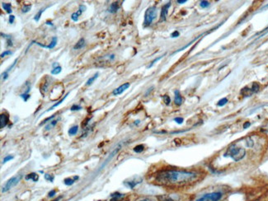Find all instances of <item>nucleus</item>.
<instances>
[{"label":"nucleus","instance_id":"29","mask_svg":"<svg viewBox=\"0 0 268 201\" xmlns=\"http://www.w3.org/2000/svg\"><path fill=\"white\" fill-rule=\"evenodd\" d=\"M144 149H145V146H144L143 144L137 145V146H135L134 148V151L135 152H137V153H140V152H142L143 151H144Z\"/></svg>","mask_w":268,"mask_h":201},{"label":"nucleus","instance_id":"53","mask_svg":"<svg viewBox=\"0 0 268 201\" xmlns=\"http://www.w3.org/2000/svg\"><path fill=\"white\" fill-rule=\"evenodd\" d=\"M61 198H62V197H61V196H60V197H59V198H57L56 200H53V201H59V200H60Z\"/></svg>","mask_w":268,"mask_h":201},{"label":"nucleus","instance_id":"35","mask_svg":"<svg viewBox=\"0 0 268 201\" xmlns=\"http://www.w3.org/2000/svg\"><path fill=\"white\" fill-rule=\"evenodd\" d=\"M20 97L22 98L24 102H27L28 99L31 97V95L30 94H27V93H22V94L20 95Z\"/></svg>","mask_w":268,"mask_h":201},{"label":"nucleus","instance_id":"13","mask_svg":"<svg viewBox=\"0 0 268 201\" xmlns=\"http://www.w3.org/2000/svg\"><path fill=\"white\" fill-rule=\"evenodd\" d=\"M119 7H120L119 2H114V3H112L110 5L109 8H108V12H109L110 13H116V12L118 11Z\"/></svg>","mask_w":268,"mask_h":201},{"label":"nucleus","instance_id":"32","mask_svg":"<svg viewBox=\"0 0 268 201\" xmlns=\"http://www.w3.org/2000/svg\"><path fill=\"white\" fill-rule=\"evenodd\" d=\"M227 102H228V99H227V98H222V99H220L219 102H218L217 106H224L225 104H227Z\"/></svg>","mask_w":268,"mask_h":201},{"label":"nucleus","instance_id":"33","mask_svg":"<svg viewBox=\"0 0 268 201\" xmlns=\"http://www.w3.org/2000/svg\"><path fill=\"white\" fill-rule=\"evenodd\" d=\"M164 55H162V56H159V57H158V58H156V59H154V60H153L152 62L150 63V64H149V66L147 67V68H151V67H153V64H154L155 63H157V62H158V61H159V60H160L161 59H163V57H164Z\"/></svg>","mask_w":268,"mask_h":201},{"label":"nucleus","instance_id":"36","mask_svg":"<svg viewBox=\"0 0 268 201\" xmlns=\"http://www.w3.org/2000/svg\"><path fill=\"white\" fill-rule=\"evenodd\" d=\"M163 98H164V101L165 104H166L167 106H168L171 102L170 97L168 96V95H164V96H163Z\"/></svg>","mask_w":268,"mask_h":201},{"label":"nucleus","instance_id":"15","mask_svg":"<svg viewBox=\"0 0 268 201\" xmlns=\"http://www.w3.org/2000/svg\"><path fill=\"white\" fill-rule=\"evenodd\" d=\"M25 179H26V181L32 180L34 182H37V181H38V179H39V175L37 174V173H35V172H32V173H30V174H27V175L25 177Z\"/></svg>","mask_w":268,"mask_h":201},{"label":"nucleus","instance_id":"27","mask_svg":"<svg viewBox=\"0 0 268 201\" xmlns=\"http://www.w3.org/2000/svg\"><path fill=\"white\" fill-rule=\"evenodd\" d=\"M78 130H79V127L77 125H74L69 129V135H75L78 133Z\"/></svg>","mask_w":268,"mask_h":201},{"label":"nucleus","instance_id":"42","mask_svg":"<svg viewBox=\"0 0 268 201\" xmlns=\"http://www.w3.org/2000/svg\"><path fill=\"white\" fill-rule=\"evenodd\" d=\"M183 120H183V118H182V117H177V118L174 119V121L177 122V124H179V125L183 124Z\"/></svg>","mask_w":268,"mask_h":201},{"label":"nucleus","instance_id":"54","mask_svg":"<svg viewBox=\"0 0 268 201\" xmlns=\"http://www.w3.org/2000/svg\"><path fill=\"white\" fill-rule=\"evenodd\" d=\"M119 201H128V200H119Z\"/></svg>","mask_w":268,"mask_h":201},{"label":"nucleus","instance_id":"6","mask_svg":"<svg viewBox=\"0 0 268 201\" xmlns=\"http://www.w3.org/2000/svg\"><path fill=\"white\" fill-rule=\"evenodd\" d=\"M172 3L168 2L165 5L163 6L162 7V10H161V14H160V20H159V22H165L166 19H167V16H168V9L171 7Z\"/></svg>","mask_w":268,"mask_h":201},{"label":"nucleus","instance_id":"16","mask_svg":"<svg viewBox=\"0 0 268 201\" xmlns=\"http://www.w3.org/2000/svg\"><path fill=\"white\" fill-rule=\"evenodd\" d=\"M78 179H79V177H78V176H74V177H72V178L69 177V178H66V179L64 180V183L66 185H72L73 184H74V182H75Z\"/></svg>","mask_w":268,"mask_h":201},{"label":"nucleus","instance_id":"45","mask_svg":"<svg viewBox=\"0 0 268 201\" xmlns=\"http://www.w3.org/2000/svg\"><path fill=\"white\" fill-rule=\"evenodd\" d=\"M14 21H15V16H13V15H10L9 16V19H8V22L10 23V24H12L13 22H14Z\"/></svg>","mask_w":268,"mask_h":201},{"label":"nucleus","instance_id":"48","mask_svg":"<svg viewBox=\"0 0 268 201\" xmlns=\"http://www.w3.org/2000/svg\"><path fill=\"white\" fill-rule=\"evenodd\" d=\"M251 125V123L250 122H245L244 125V129H248Z\"/></svg>","mask_w":268,"mask_h":201},{"label":"nucleus","instance_id":"44","mask_svg":"<svg viewBox=\"0 0 268 201\" xmlns=\"http://www.w3.org/2000/svg\"><path fill=\"white\" fill-rule=\"evenodd\" d=\"M2 78H3V80H4V81H6L7 79V78H8V73L5 71V72H3V73H2Z\"/></svg>","mask_w":268,"mask_h":201},{"label":"nucleus","instance_id":"47","mask_svg":"<svg viewBox=\"0 0 268 201\" xmlns=\"http://www.w3.org/2000/svg\"><path fill=\"white\" fill-rule=\"evenodd\" d=\"M55 116V115H53V116H51L50 117H48L47 119H45V120L43 121L42 124H45V123H46V122L48 121V120H52V119H53V118H54ZM42 124H41V125H42Z\"/></svg>","mask_w":268,"mask_h":201},{"label":"nucleus","instance_id":"7","mask_svg":"<svg viewBox=\"0 0 268 201\" xmlns=\"http://www.w3.org/2000/svg\"><path fill=\"white\" fill-rule=\"evenodd\" d=\"M259 88H260V86L258 83H254L252 86V87L249 89H248V87H245L243 89V91L242 92H244L245 91V93H244V95L246 96V97H249L251 96L252 94H253V93H255L256 91L259 90Z\"/></svg>","mask_w":268,"mask_h":201},{"label":"nucleus","instance_id":"5","mask_svg":"<svg viewBox=\"0 0 268 201\" xmlns=\"http://www.w3.org/2000/svg\"><path fill=\"white\" fill-rule=\"evenodd\" d=\"M22 178V175H18V176H16V177H12L11 179H9L5 185H3V189H2V192H7L8 191L9 189H11L12 187H14L15 185H17L19 183V181H21V179Z\"/></svg>","mask_w":268,"mask_h":201},{"label":"nucleus","instance_id":"31","mask_svg":"<svg viewBox=\"0 0 268 201\" xmlns=\"http://www.w3.org/2000/svg\"><path fill=\"white\" fill-rule=\"evenodd\" d=\"M31 8V4H25L24 6L22 7V12H23V13H26V12H28L30 11Z\"/></svg>","mask_w":268,"mask_h":201},{"label":"nucleus","instance_id":"28","mask_svg":"<svg viewBox=\"0 0 268 201\" xmlns=\"http://www.w3.org/2000/svg\"><path fill=\"white\" fill-rule=\"evenodd\" d=\"M61 71H62V68H61L60 66H58V67L54 68L51 70L50 73H51L52 75H57V74L60 73Z\"/></svg>","mask_w":268,"mask_h":201},{"label":"nucleus","instance_id":"51","mask_svg":"<svg viewBox=\"0 0 268 201\" xmlns=\"http://www.w3.org/2000/svg\"><path fill=\"white\" fill-rule=\"evenodd\" d=\"M45 24L49 25V26H53V23H52L51 22H49V21H47V22H45Z\"/></svg>","mask_w":268,"mask_h":201},{"label":"nucleus","instance_id":"49","mask_svg":"<svg viewBox=\"0 0 268 201\" xmlns=\"http://www.w3.org/2000/svg\"><path fill=\"white\" fill-rule=\"evenodd\" d=\"M187 3V0H177V3H180V4H183Z\"/></svg>","mask_w":268,"mask_h":201},{"label":"nucleus","instance_id":"25","mask_svg":"<svg viewBox=\"0 0 268 201\" xmlns=\"http://www.w3.org/2000/svg\"><path fill=\"white\" fill-rule=\"evenodd\" d=\"M98 76H99V73H96L92 77H91L90 79H88V80L87 81V83H86V86H90L92 85L93 83H94V81L97 79L98 78Z\"/></svg>","mask_w":268,"mask_h":201},{"label":"nucleus","instance_id":"37","mask_svg":"<svg viewBox=\"0 0 268 201\" xmlns=\"http://www.w3.org/2000/svg\"><path fill=\"white\" fill-rule=\"evenodd\" d=\"M210 3L208 2V1H201V3H200V6L202 7V8H206V7H208L210 6Z\"/></svg>","mask_w":268,"mask_h":201},{"label":"nucleus","instance_id":"11","mask_svg":"<svg viewBox=\"0 0 268 201\" xmlns=\"http://www.w3.org/2000/svg\"><path fill=\"white\" fill-rule=\"evenodd\" d=\"M174 94H175V97H174V103L177 106H181L183 102V98L180 93V91L178 90H175L174 91Z\"/></svg>","mask_w":268,"mask_h":201},{"label":"nucleus","instance_id":"8","mask_svg":"<svg viewBox=\"0 0 268 201\" xmlns=\"http://www.w3.org/2000/svg\"><path fill=\"white\" fill-rule=\"evenodd\" d=\"M130 83H123V84L120 86V87H118L117 88L114 89L113 91H112V94H113L114 96H119V95H121V93H123L126 89H128L129 87H130Z\"/></svg>","mask_w":268,"mask_h":201},{"label":"nucleus","instance_id":"10","mask_svg":"<svg viewBox=\"0 0 268 201\" xmlns=\"http://www.w3.org/2000/svg\"><path fill=\"white\" fill-rule=\"evenodd\" d=\"M86 10V6L85 5H80L79 8V10L77 11V12H73V14L71 15V19L73 20V22H78V20H79V17L80 15L83 13V12H84Z\"/></svg>","mask_w":268,"mask_h":201},{"label":"nucleus","instance_id":"18","mask_svg":"<svg viewBox=\"0 0 268 201\" xmlns=\"http://www.w3.org/2000/svg\"><path fill=\"white\" fill-rule=\"evenodd\" d=\"M115 57H116V55H114V54H111V55H105L103 57H101V58H99V60H102V63H105V62L108 63V62L114 60Z\"/></svg>","mask_w":268,"mask_h":201},{"label":"nucleus","instance_id":"22","mask_svg":"<svg viewBox=\"0 0 268 201\" xmlns=\"http://www.w3.org/2000/svg\"><path fill=\"white\" fill-rule=\"evenodd\" d=\"M69 92H68L67 94H66V95H65V96H64V97L62 98V99H61L60 101H59V102H58L57 103H55V105H53V106H51V107L50 108L49 110H47V112H48V111H50V110H53V109H54V108H55V107H57V106H60V104L62 103V102H64V100H65V99L67 98V97H68V96H69Z\"/></svg>","mask_w":268,"mask_h":201},{"label":"nucleus","instance_id":"19","mask_svg":"<svg viewBox=\"0 0 268 201\" xmlns=\"http://www.w3.org/2000/svg\"><path fill=\"white\" fill-rule=\"evenodd\" d=\"M3 8L7 12V13L10 14L12 13V4L11 3H2Z\"/></svg>","mask_w":268,"mask_h":201},{"label":"nucleus","instance_id":"2","mask_svg":"<svg viewBox=\"0 0 268 201\" xmlns=\"http://www.w3.org/2000/svg\"><path fill=\"white\" fill-rule=\"evenodd\" d=\"M247 151L244 147L238 144V143H233L227 148L224 153L225 158H229L234 162H240L246 157Z\"/></svg>","mask_w":268,"mask_h":201},{"label":"nucleus","instance_id":"4","mask_svg":"<svg viewBox=\"0 0 268 201\" xmlns=\"http://www.w3.org/2000/svg\"><path fill=\"white\" fill-rule=\"evenodd\" d=\"M222 196H223L222 192L215 191L202 195L201 198L197 199L195 201H219L221 200Z\"/></svg>","mask_w":268,"mask_h":201},{"label":"nucleus","instance_id":"34","mask_svg":"<svg viewBox=\"0 0 268 201\" xmlns=\"http://www.w3.org/2000/svg\"><path fill=\"white\" fill-rule=\"evenodd\" d=\"M45 179L46 181H48L53 182L54 179H55V177L53 175H51V174H45Z\"/></svg>","mask_w":268,"mask_h":201},{"label":"nucleus","instance_id":"21","mask_svg":"<svg viewBox=\"0 0 268 201\" xmlns=\"http://www.w3.org/2000/svg\"><path fill=\"white\" fill-rule=\"evenodd\" d=\"M50 83L48 81H45V83H43L41 86V91L42 92L43 94H45V92H47L48 91V88H49Z\"/></svg>","mask_w":268,"mask_h":201},{"label":"nucleus","instance_id":"12","mask_svg":"<svg viewBox=\"0 0 268 201\" xmlns=\"http://www.w3.org/2000/svg\"><path fill=\"white\" fill-rule=\"evenodd\" d=\"M8 123V116L6 114H1L0 115V128L3 129L7 126Z\"/></svg>","mask_w":268,"mask_h":201},{"label":"nucleus","instance_id":"24","mask_svg":"<svg viewBox=\"0 0 268 201\" xmlns=\"http://www.w3.org/2000/svg\"><path fill=\"white\" fill-rule=\"evenodd\" d=\"M46 8H47V7H45V8L43 7V8L40 9V10H39V11L37 12V13L36 14V16L34 17V20H35V21H36L37 22H38L40 21V19H41V17L42 13L45 12V9H46Z\"/></svg>","mask_w":268,"mask_h":201},{"label":"nucleus","instance_id":"20","mask_svg":"<svg viewBox=\"0 0 268 201\" xmlns=\"http://www.w3.org/2000/svg\"><path fill=\"white\" fill-rule=\"evenodd\" d=\"M124 196H125V195L121 194V193H115V194H112V195H111V201L121 200Z\"/></svg>","mask_w":268,"mask_h":201},{"label":"nucleus","instance_id":"43","mask_svg":"<svg viewBox=\"0 0 268 201\" xmlns=\"http://www.w3.org/2000/svg\"><path fill=\"white\" fill-rule=\"evenodd\" d=\"M179 36H180V33H179V31H177V30L173 31V32L171 34V37H172V38H176V37H178Z\"/></svg>","mask_w":268,"mask_h":201},{"label":"nucleus","instance_id":"17","mask_svg":"<svg viewBox=\"0 0 268 201\" xmlns=\"http://www.w3.org/2000/svg\"><path fill=\"white\" fill-rule=\"evenodd\" d=\"M85 45V39L81 38L79 40V41L76 43L73 46V49H82Z\"/></svg>","mask_w":268,"mask_h":201},{"label":"nucleus","instance_id":"26","mask_svg":"<svg viewBox=\"0 0 268 201\" xmlns=\"http://www.w3.org/2000/svg\"><path fill=\"white\" fill-rule=\"evenodd\" d=\"M1 36L2 37H4L7 39V46H12V37L11 36H8L6 34H3V33H1Z\"/></svg>","mask_w":268,"mask_h":201},{"label":"nucleus","instance_id":"30","mask_svg":"<svg viewBox=\"0 0 268 201\" xmlns=\"http://www.w3.org/2000/svg\"><path fill=\"white\" fill-rule=\"evenodd\" d=\"M158 199L159 200V201H173V200L171 199L170 197L168 195H161V196L158 197Z\"/></svg>","mask_w":268,"mask_h":201},{"label":"nucleus","instance_id":"40","mask_svg":"<svg viewBox=\"0 0 268 201\" xmlns=\"http://www.w3.org/2000/svg\"><path fill=\"white\" fill-rule=\"evenodd\" d=\"M12 55V52L11 50H8V49H7V50H5L4 52H3V53L1 54V58H4L7 55Z\"/></svg>","mask_w":268,"mask_h":201},{"label":"nucleus","instance_id":"1","mask_svg":"<svg viewBox=\"0 0 268 201\" xmlns=\"http://www.w3.org/2000/svg\"><path fill=\"white\" fill-rule=\"evenodd\" d=\"M204 177L203 171L164 169L154 175V181L157 185L167 187H183L195 184Z\"/></svg>","mask_w":268,"mask_h":201},{"label":"nucleus","instance_id":"14","mask_svg":"<svg viewBox=\"0 0 268 201\" xmlns=\"http://www.w3.org/2000/svg\"><path fill=\"white\" fill-rule=\"evenodd\" d=\"M141 181H142L141 179L139 180V181H137V180H132V181H126L124 184H125V185H126L128 188L134 189V186L137 185L138 184H140V183L141 182Z\"/></svg>","mask_w":268,"mask_h":201},{"label":"nucleus","instance_id":"9","mask_svg":"<svg viewBox=\"0 0 268 201\" xmlns=\"http://www.w3.org/2000/svg\"><path fill=\"white\" fill-rule=\"evenodd\" d=\"M57 41H58V38L57 37H52V39H51V41L49 45H43L41 43H39L37 42V41H32L33 43H35V44H37L39 46H41V47H43V48H45V49H53V48H55V45H57Z\"/></svg>","mask_w":268,"mask_h":201},{"label":"nucleus","instance_id":"38","mask_svg":"<svg viewBox=\"0 0 268 201\" xmlns=\"http://www.w3.org/2000/svg\"><path fill=\"white\" fill-rule=\"evenodd\" d=\"M13 158H14V157H13V156H11V155H7L6 157L3 158V164L6 163L7 162L10 161V160H12Z\"/></svg>","mask_w":268,"mask_h":201},{"label":"nucleus","instance_id":"52","mask_svg":"<svg viewBox=\"0 0 268 201\" xmlns=\"http://www.w3.org/2000/svg\"><path fill=\"white\" fill-rule=\"evenodd\" d=\"M52 66H53V68H56V67H58V66H59V65H58V63H54V64H53V65H52Z\"/></svg>","mask_w":268,"mask_h":201},{"label":"nucleus","instance_id":"46","mask_svg":"<svg viewBox=\"0 0 268 201\" xmlns=\"http://www.w3.org/2000/svg\"><path fill=\"white\" fill-rule=\"evenodd\" d=\"M55 193H56V191H55V189H52L51 191H50V192H49V194H48V196H49V197H53V196L55 195Z\"/></svg>","mask_w":268,"mask_h":201},{"label":"nucleus","instance_id":"41","mask_svg":"<svg viewBox=\"0 0 268 201\" xmlns=\"http://www.w3.org/2000/svg\"><path fill=\"white\" fill-rule=\"evenodd\" d=\"M17 62H18V59H16V60H14V62L12 63V65H11V66H10V67H8V68H7L6 71H7V73H8V72H10V71L12 70V68H13V67H14V66H15V64H16V63H17Z\"/></svg>","mask_w":268,"mask_h":201},{"label":"nucleus","instance_id":"23","mask_svg":"<svg viewBox=\"0 0 268 201\" xmlns=\"http://www.w3.org/2000/svg\"><path fill=\"white\" fill-rule=\"evenodd\" d=\"M60 120V118L59 119H57V120H51V121H50V123L45 127V130H50V129H51L52 128H54L55 125H56V124L58 123V121Z\"/></svg>","mask_w":268,"mask_h":201},{"label":"nucleus","instance_id":"50","mask_svg":"<svg viewBox=\"0 0 268 201\" xmlns=\"http://www.w3.org/2000/svg\"><path fill=\"white\" fill-rule=\"evenodd\" d=\"M139 201H155L152 200V199H149V198H145V199H143V200H140Z\"/></svg>","mask_w":268,"mask_h":201},{"label":"nucleus","instance_id":"3","mask_svg":"<svg viewBox=\"0 0 268 201\" xmlns=\"http://www.w3.org/2000/svg\"><path fill=\"white\" fill-rule=\"evenodd\" d=\"M158 10L156 6L149 7L147 8L145 13V20H144V26L146 27L152 24V22L154 21V19L157 17Z\"/></svg>","mask_w":268,"mask_h":201},{"label":"nucleus","instance_id":"39","mask_svg":"<svg viewBox=\"0 0 268 201\" xmlns=\"http://www.w3.org/2000/svg\"><path fill=\"white\" fill-rule=\"evenodd\" d=\"M82 109V106H80L79 105H73L70 108V110L74 111V110H80Z\"/></svg>","mask_w":268,"mask_h":201}]
</instances>
